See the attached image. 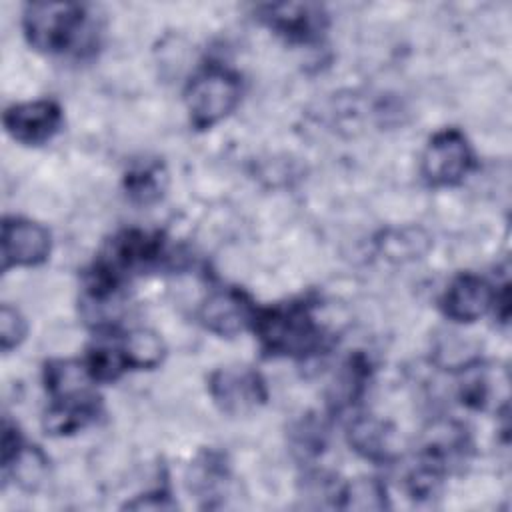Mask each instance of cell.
<instances>
[{"instance_id":"cell-1","label":"cell","mask_w":512,"mask_h":512,"mask_svg":"<svg viewBox=\"0 0 512 512\" xmlns=\"http://www.w3.org/2000/svg\"><path fill=\"white\" fill-rule=\"evenodd\" d=\"M252 328L260 348L272 356L302 358L322 346V328L306 302L258 308Z\"/></svg>"},{"instance_id":"cell-2","label":"cell","mask_w":512,"mask_h":512,"mask_svg":"<svg viewBox=\"0 0 512 512\" xmlns=\"http://www.w3.org/2000/svg\"><path fill=\"white\" fill-rule=\"evenodd\" d=\"M28 44L46 54H64L78 46L88 20L84 6L74 2H30L22 12Z\"/></svg>"},{"instance_id":"cell-3","label":"cell","mask_w":512,"mask_h":512,"mask_svg":"<svg viewBox=\"0 0 512 512\" xmlns=\"http://www.w3.org/2000/svg\"><path fill=\"white\" fill-rule=\"evenodd\" d=\"M242 86L236 72L212 64L198 72L186 86V108L196 128H212L240 102Z\"/></svg>"},{"instance_id":"cell-4","label":"cell","mask_w":512,"mask_h":512,"mask_svg":"<svg viewBox=\"0 0 512 512\" xmlns=\"http://www.w3.org/2000/svg\"><path fill=\"white\" fill-rule=\"evenodd\" d=\"M474 166V154L466 136L456 128L436 132L420 158L422 178L436 188L456 186Z\"/></svg>"},{"instance_id":"cell-5","label":"cell","mask_w":512,"mask_h":512,"mask_svg":"<svg viewBox=\"0 0 512 512\" xmlns=\"http://www.w3.org/2000/svg\"><path fill=\"white\" fill-rule=\"evenodd\" d=\"M208 392L226 414H248L268 398L266 382L250 366H224L210 374Z\"/></svg>"},{"instance_id":"cell-6","label":"cell","mask_w":512,"mask_h":512,"mask_svg":"<svg viewBox=\"0 0 512 512\" xmlns=\"http://www.w3.org/2000/svg\"><path fill=\"white\" fill-rule=\"evenodd\" d=\"M256 310L248 294L240 288H220L204 298L198 318L208 332L230 338L252 328Z\"/></svg>"},{"instance_id":"cell-7","label":"cell","mask_w":512,"mask_h":512,"mask_svg":"<svg viewBox=\"0 0 512 512\" xmlns=\"http://www.w3.org/2000/svg\"><path fill=\"white\" fill-rule=\"evenodd\" d=\"M2 122L10 138L26 146H38L60 130L62 110L54 100L20 102L4 110Z\"/></svg>"},{"instance_id":"cell-8","label":"cell","mask_w":512,"mask_h":512,"mask_svg":"<svg viewBox=\"0 0 512 512\" xmlns=\"http://www.w3.org/2000/svg\"><path fill=\"white\" fill-rule=\"evenodd\" d=\"M264 24L290 42H314L326 30L328 18L322 6L312 2H280L258 8Z\"/></svg>"},{"instance_id":"cell-9","label":"cell","mask_w":512,"mask_h":512,"mask_svg":"<svg viewBox=\"0 0 512 512\" xmlns=\"http://www.w3.org/2000/svg\"><path fill=\"white\" fill-rule=\"evenodd\" d=\"M2 270L14 266L42 264L50 254V232L26 218H4L2 222Z\"/></svg>"},{"instance_id":"cell-10","label":"cell","mask_w":512,"mask_h":512,"mask_svg":"<svg viewBox=\"0 0 512 512\" xmlns=\"http://www.w3.org/2000/svg\"><path fill=\"white\" fill-rule=\"evenodd\" d=\"M494 302V288L484 278L464 272L448 284L440 300V308L446 318L464 324L488 314L490 308H494Z\"/></svg>"},{"instance_id":"cell-11","label":"cell","mask_w":512,"mask_h":512,"mask_svg":"<svg viewBox=\"0 0 512 512\" xmlns=\"http://www.w3.org/2000/svg\"><path fill=\"white\" fill-rule=\"evenodd\" d=\"M348 444L356 454L376 464L392 462L398 454L394 426L376 416L354 418L348 426Z\"/></svg>"},{"instance_id":"cell-12","label":"cell","mask_w":512,"mask_h":512,"mask_svg":"<svg viewBox=\"0 0 512 512\" xmlns=\"http://www.w3.org/2000/svg\"><path fill=\"white\" fill-rule=\"evenodd\" d=\"M468 446V432L460 422L438 420L424 432L422 460L444 472L448 464H454L464 456Z\"/></svg>"},{"instance_id":"cell-13","label":"cell","mask_w":512,"mask_h":512,"mask_svg":"<svg viewBox=\"0 0 512 512\" xmlns=\"http://www.w3.org/2000/svg\"><path fill=\"white\" fill-rule=\"evenodd\" d=\"M98 412L100 402L92 392L84 396L52 400V406L44 414V428L56 436L74 434L76 430L88 426L98 416Z\"/></svg>"},{"instance_id":"cell-14","label":"cell","mask_w":512,"mask_h":512,"mask_svg":"<svg viewBox=\"0 0 512 512\" xmlns=\"http://www.w3.org/2000/svg\"><path fill=\"white\" fill-rule=\"evenodd\" d=\"M480 344L460 332H444L434 342V362L446 370H468L478 362Z\"/></svg>"},{"instance_id":"cell-15","label":"cell","mask_w":512,"mask_h":512,"mask_svg":"<svg viewBox=\"0 0 512 512\" xmlns=\"http://www.w3.org/2000/svg\"><path fill=\"white\" fill-rule=\"evenodd\" d=\"M120 348L128 368H140V370L158 366L166 354L164 340L154 330H148V328L130 330L124 336Z\"/></svg>"},{"instance_id":"cell-16","label":"cell","mask_w":512,"mask_h":512,"mask_svg":"<svg viewBox=\"0 0 512 512\" xmlns=\"http://www.w3.org/2000/svg\"><path fill=\"white\" fill-rule=\"evenodd\" d=\"M336 506L344 510H384L388 508V494L384 482L378 478H354L338 490Z\"/></svg>"},{"instance_id":"cell-17","label":"cell","mask_w":512,"mask_h":512,"mask_svg":"<svg viewBox=\"0 0 512 512\" xmlns=\"http://www.w3.org/2000/svg\"><path fill=\"white\" fill-rule=\"evenodd\" d=\"M166 186V174L162 164L144 162L128 170L126 174V190L138 202H154L162 196Z\"/></svg>"},{"instance_id":"cell-18","label":"cell","mask_w":512,"mask_h":512,"mask_svg":"<svg viewBox=\"0 0 512 512\" xmlns=\"http://www.w3.org/2000/svg\"><path fill=\"white\" fill-rule=\"evenodd\" d=\"M84 366L94 382H112L128 368L122 348L110 344L92 346L88 350Z\"/></svg>"},{"instance_id":"cell-19","label":"cell","mask_w":512,"mask_h":512,"mask_svg":"<svg viewBox=\"0 0 512 512\" xmlns=\"http://www.w3.org/2000/svg\"><path fill=\"white\" fill-rule=\"evenodd\" d=\"M366 362L356 356V358H350L344 366H342V372L336 376L334 380V386H332V402L336 406H346V404H352L362 388H364V382H366Z\"/></svg>"},{"instance_id":"cell-20","label":"cell","mask_w":512,"mask_h":512,"mask_svg":"<svg viewBox=\"0 0 512 512\" xmlns=\"http://www.w3.org/2000/svg\"><path fill=\"white\" fill-rule=\"evenodd\" d=\"M46 464H48V460L44 458V454L38 448L22 446L20 452L14 456V460L8 466H4L2 470H4V476L12 474L20 486L34 488L40 482V478L46 470Z\"/></svg>"},{"instance_id":"cell-21","label":"cell","mask_w":512,"mask_h":512,"mask_svg":"<svg viewBox=\"0 0 512 512\" xmlns=\"http://www.w3.org/2000/svg\"><path fill=\"white\" fill-rule=\"evenodd\" d=\"M26 330H28V324H26L24 316L16 308L2 304V308H0V348H2V352H10L12 348L20 346V342L26 338Z\"/></svg>"}]
</instances>
